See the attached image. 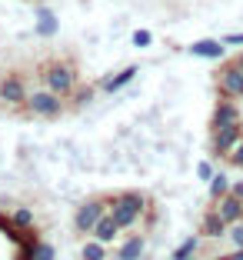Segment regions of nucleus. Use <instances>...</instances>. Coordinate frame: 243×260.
Here are the masks:
<instances>
[{
	"label": "nucleus",
	"mask_w": 243,
	"mask_h": 260,
	"mask_svg": "<svg viewBox=\"0 0 243 260\" xmlns=\"http://www.w3.org/2000/svg\"><path fill=\"white\" fill-rule=\"evenodd\" d=\"M147 207H150V200H147L140 190H123L120 197L107 200V214L117 220L120 230H133L140 223V217L147 214Z\"/></svg>",
	"instance_id": "1"
},
{
	"label": "nucleus",
	"mask_w": 243,
	"mask_h": 260,
	"mask_svg": "<svg viewBox=\"0 0 243 260\" xmlns=\"http://www.w3.org/2000/svg\"><path fill=\"white\" fill-rule=\"evenodd\" d=\"M44 87H50L60 97H70L77 90V67L70 60H50L44 67Z\"/></svg>",
	"instance_id": "2"
},
{
	"label": "nucleus",
	"mask_w": 243,
	"mask_h": 260,
	"mask_svg": "<svg viewBox=\"0 0 243 260\" xmlns=\"http://www.w3.org/2000/svg\"><path fill=\"white\" fill-rule=\"evenodd\" d=\"M23 107L30 110L33 117H47V120H57V117L63 114V97H60V93H53L50 87H40V90H30V93H27Z\"/></svg>",
	"instance_id": "3"
},
{
	"label": "nucleus",
	"mask_w": 243,
	"mask_h": 260,
	"mask_svg": "<svg viewBox=\"0 0 243 260\" xmlns=\"http://www.w3.org/2000/svg\"><path fill=\"white\" fill-rule=\"evenodd\" d=\"M213 84H217V97H230V100H243V70L233 60L220 63V70L213 74Z\"/></svg>",
	"instance_id": "4"
},
{
	"label": "nucleus",
	"mask_w": 243,
	"mask_h": 260,
	"mask_svg": "<svg viewBox=\"0 0 243 260\" xmlns=\"http://www.w3.org/2000/svg\"><path fill=\"white\" fill-rule=\"evenodd\" d=\"M243 140V123H230V127H213L210 130V153L217 160H230L233 147Z\"/></svg>",
	"instance_id": "5"
},
{
	"label": "nucleus",
	"mask_w": 243,
	"mask_h": 260,
	"mask_svg": "<svg viewBox=\"0 0 243 260\" xmlns=\"http://www.w3.org/2000/svg\"><path fill=\"white\" fill-rule=\"evenodd\" d=\"M107 214V200H84V204L77 207L74 214V230L80 234V237H90L93 227H97V220Z\"/></svg>",
	"instance_id": "6"
},
{
	"label": "nucleus",
	"mask_w": 243,
	"mask_h": 260,
	"mask_svg": "<svg viewBox=\"0 0 243 260\" xmlns=\"http://www.w3.org/2000/svg\"><path fill=\"white\" fill-rule=\"evenodd\" d=\"M230 123H243L240 100L217 97V104H213V114H210V130H213V127H230Z\"/></svg>",
	"instance_id": "7"
},
{
	"label": "nucleus",
	"mask_w": 243,
	"mask_h": 260,
	"mask_svg": "<svg viewBox=\"0 0 243 260\" xmlns=\"http://www.w3.org/2000/svg\"><path fill=\"white\" fill-rule=\"evenodd\" d=\"M23 100H27V84H23V77H17V74L0 77V104L20 107Z\"/></svg>",
	"instance_id": "8"
},
{
	"label": "nucleus",
	"mask_w": 243,
	"mask_h": 260,
	"mask_svg": "<svg viewBox=\"0 0 243 260\" xmlns=\"http://www.w3.org/2000/svg\"><path fill=\"white\" fill-rule=\"evenodd\" d=\"M33 20H37L33 23V34H37V37H57V34H60V17L53 14L44 0L33 7Z\"/></svg>",
	"instance_id": "9"
},
{
	"label": "nucleus",
	"mask_w": 243,
	"mask_h": 260,
	"mask_svg": "<svg viewBox=\"0 0 243 260\" xmlns=\"http://www.w3.org/2000/svg\"><path fill=\"white\" fill-rule=\"evenodd\" d=\"M230 47L223 44V40H213V37H203V40H193L190 47H187V54L190 57H200V60H223L227 57Z\"/></svg>",
	"instance_id": "10"
},
{
	"label": "nucleus",
	"mask_w": 243,
	"mask_h": 260,
	"mask_svg": "<svg viewBox=\"0 0 243 260\" xmlns=\"http://www.w3.org/2000/svg\"><path fill=\"white\" fill-rule=\"evenodd\" d=\"M227 220H223L220 214H217V207H210L203 217H200V237L203 240H223L227 237Z\"/></svg>",
	"instance_id": "11"
},
{
	"label": "nucleus",
	"mask_w": 243,
	"mask_h": 260,
	"mask_svg": "<svg viewBox=\"0 0 243 260\" xmlns=\"http://www.w3.org/2000/svg\"><path fill=\"white\" fill-rule=\"evenodd\" d=\"M137 80V63H130V67H123V70H117V74H110V77H103L100 80V93H120L127 84H133Z\"/></svg>",
	"instance_id": "12"
},
{
	"label": "nucleus",
	"mask_w": 243,
	"mask_h": 260,
	"mask_svg": "<svg viewBox=\"0 0 243 260\" xmlns=\"http://www.w3.org/2000/svg\"><path fill=\"white\" fill-rule=\"evenodd\" d=\"M213 207H217V214L227 220V227H230V223H240V220H243V200L233 197V193H223L220 200H213Z\"/></svg>",
	"instance_id": "13"
},
{
	"label": "nucleus",
	"mask_w": 243,
	"mask_h": 260,
	"mask_svg": "<svg viewBox=\"0 0 243 260\" xmlns=\"http://www.w3.org/2000/svg\"><path fill=\"white\" fill-rule=\"evenodd\" d=\"M147 253V237L144 234H133V237H127L120 247H117V260H144Z\"/></svg>",
	"instance_id": "14"
},
{
	"label": "nucleus",
	"mask_w": 243,
	"mask_h": 260,
	"mask_svg": "<svg viewBox=\"0 0 243 260\" xmlns=\"http://www.w3.org/2000/svg\"><path fill=\"white\" fill-rule=\"evenodd\" d=\"M120 234H123V230L117 227V220H114L110 214H103V217L97 220V227H93V234H90V237H97L100 244H114V240L120 237Z\"/></svg>",
	"instance_id": "15"
},
{
	"label": "nucleus",
	"mask_w": 243,
	"mask_h": 260,
	"mask_svg": "<svg viewBox=\"0 0 243 260\" xmlns=\"http://www.w3.org/2000/svg\"><path fill=\"white\" fill-rule=\"evenodd\" d=\"M200 234H193V237H187L180 247H177L173 253H170V260H197V253H200Z\"/></svg>",
	"instance_id": "16"
},
{
	"label": "nucleus",
	"mask_w": 243,
	"mask_h": 260,
	"mask_svg": "<svg viewBox=\"0 0 243 260\" xmlns=\"http://www.w3.org/2000/svg\"><path fill=\"white\" fill-rule=\"evenodd\" d=\"M230 184H233V180H230L223 170H217V174L206 180V193H210V200H220L223 193H230Z\"/></svg>",
	"instance_id": "17"
},
{
	"label": "nucleus",
	"mask_w": 243,
	"mask_h": 260,
	"mask_svg": "<svg viewBox=\"0 0 243 260\" xmlns=\"http://www.w3.org/2000/svg\"><path fill=\"white\" fill-rule=\"evenodd\" d=\"M80 260H107V244H100L97 237L87 240V244L80 247Z\"/></svg>",
	"instance_id": "18"
},
{
	"label": "nucleus",
	"mask_w": 243,
	"mask_h": 260,
	"mask_svg": "<svg viewBox=\"0 0 243 260\" xmlns=\"http://www.w3.org/2000/svg\"><path fill=\"white\" fill-rule=\"evenodd\" d=\"M30 253L33 260H57V247L47 240H30Z\"/></svg>",
	"instance_id": "19"
},
{
	"label": "nucleus",
	"mask_w": 243,
	"mask_h": 260,
	"mask_svg": "<svg viewBox=\"0 0 243 260\" xmlns=\"http://www.w3.org/2000/svg\"><path fill=\"white\" fill-rule=\"evenodd\" d=\"M10 223H14V227H20V230L33 227V210H30V207H17L14 214H10Z\"/></svg>",
	"instance_id": "20"
},
{
	"label": "nucleus",
	"mask_w": 243,
	"mask_h": 260,
	"mask_svg": "<svg viewBox=\"0 0 243 260\" xmlns=\"http://www.w3.org/2000/svg\"><path fill=\"white\" fill-rule=\"evenodd\" d=\"M130 44L137 47V50H147V47L153 44V30H144V27H140V30H133V34H130Z\"/></svg>",
	"instance_id": "21"
},
{
	"label": "nucleus",
	"mask_w": 243,
	"mask_h": 260,
	"mask_svg": "<svg viewBox=\"0 0 243 260\" xmlns=\"http://www.w3.org/2000/svg\"><path fill=\"white\" fill-rule=\"evenodd\" d=\"M227 240L233 247H243V220L240 223H230V230H227Z\"/></svg>",
	"instance_id": "22"
},
{
	"label": "nucleus",
	"mask_w": 243,
	"mask_h": 260,
	"mask_svg": "<svg viewBox=\"0 0 243 260\" xmlns=\"http://www.w3.org/2000/svg\"><path fill=\"white\" fill-rule=\"evenodd\" d=\"M213 174H217V167H213V164L210 160H203V164H197V177H200V180H203V184H206V180H210V177Z\"/></svg>",
	"instance_id": "23"
},
{
	"label": "nucleus",
	"mask_w": 243,
	"mask_h": 260,
	"mask_svg": "<svg viewBox=\"0 0 243 260\" xmlns=\"http://www.w3.org/2000/svg\"><path fill=\"white\" fill-rule=\"evenodd\" d=\"M230 167H240L243 170V140L233 147V153H230Z\"/></svg>",
	"instance_id": "24"
},
{
	"label": "nucleus",
	"mask_w": 243,
	"mask_h": 260,
	"mask_svg": "<svg viewBox=\"0 0 243 260\" xmlns=\"http://www.w3.org/2000/svg\"><path fill=\"white\" fill-rule=\"evenodd\" d=\"M227 47H243V30H236V34H227V37H220Z\"/></svg>",
	"instance_id": "25"
},
{
	"label": "nucleus",
	"mask_w": 243,
	"mask_h": 260,
	"mask_svg": "<svg viewBox=\"0 0 243 260\" xmlns=\"http://www.w3.org/2000/svg\"><path fill=\"white\" fill-rule=\"evenodd\" d=\"M90 97H93V90H90V87H84V90L74 97V104H77V107H84V104H90Z\"/></svg>",
	"instance_id": "26"
},
{
	"label": "nucleus",
	"mask_w": 243,
	"mask_h": 260,
	"mask_svg": "<svg viewBox=\"0 0 243 260\" xmlns=\"http://www.w3.org/2000/svg\"><path fill=\"white\" fill-rule=\"evenodd\" d=\"M217 260H243V247H233L230 253H223V257H217Z\"/></svg>",
	"instance_id": "27"
},
{
	"label": "nucleus",
	"mask_w": 243,
	"mask_h": 260,
	"mask_svg": "<svg viewBox=\"0 0 243 260\" xmlns=\"http://www.w3.org/2000/svg\"><path fill=\"white\" fill-rule=\"evenodd\" d=\"M230 193H233V197H240V200H243V180H233V184H230Z\"/></svg>",
	"instance_id": "28"
},
{
	"label": "nucleus",
	"mask_w": 243,
	"mask_h": 260,
	"mask_svg": "<svg viewBox=\"0 0 243 260\" xmlns=\"http://www.w3.org/2000/svg\"><path fill=\"white\" fill-rule=\"evenodd\" d=\"M233 63H236V67H240V70H243V50H240V54H236V57H233Z\"/></svg>",
	"instance_id": "29"
},
{
	"label": "nucleus",
	"mask_w": 243,
	"mask_h": 260,
	"mask_svg": "<svg viewBox=\"0 0 243 260\" xmlns=\"http://www.w3.org/2000/svg\"><path fill=\"white\" fill-rule=\"evenodd\" d=\"M144 260H147V257H144Z\"/></svg>",
	"instance_id": "30"
}]
</instances>
